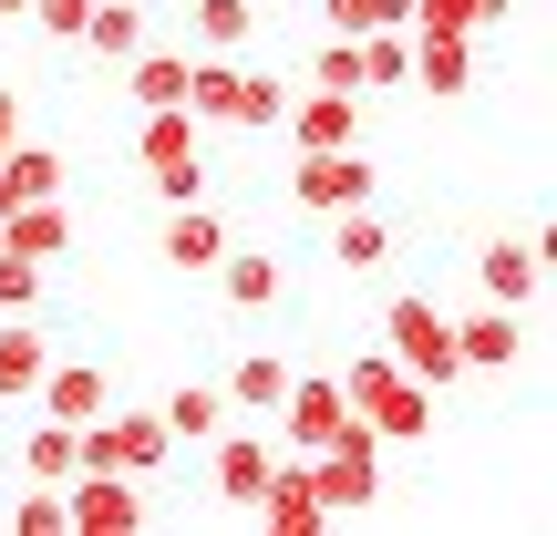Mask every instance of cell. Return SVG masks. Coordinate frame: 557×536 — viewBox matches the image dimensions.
<instances>
[{
	"instance_id": "cell-1",
	"label": "cell",
	"mask_w": 557,
	"mask_h": 536,
	"mask_svg": "<svg viewBox=\"0 0 557 536\" xmlns=\"http://www.w3.org/2000/svg\"><path fill=\"white\" fill-rule=\"evenodd\" d=\"M341 402H351V413L382 434V454H393V444H423V434H434V382H413L393 351L341 361Z\"/></svg>"
},
{
	"instance_id": "cell-2",
	"label": "cell",
	"mask_w": 557,
	"mask_h": 536,
	"mask_svg": "<svg viewBox=\"0 0 557 536\" xmlns=\"http://www.w3.org/2000/svg\"><path fill=\"white\" fill-rule=\"evenodd\" d=\"M382 351H393L413 382H434V392H444V382H455V310H434L423 289H403L393 310H382Z\"/></svg>"
},
{
	"instance_id": "cell-3",
	"label": "cell",
	"mask_w": 557,
	"mask_h": 536,
	"mask_svg": "<svg viewBox=\"0 0 557 536\" xmlns=\"http://www.w3.org/2000/svg\"><path fill=\"white\" fill-rule=\"evenodd\" d=\"M83 464H103V475H165V413H114L103 402L94 423H83Z\"/></svg>"
},
{
	"instance_id": "cell-4",
	"label": "cell",
	"mask_w": 557,
	"mask_h": 536,
	"mask_svg": "<svg viewBox=\"0 0 557 536\" xmlns=\"http://www.w3.org/2000/svg\"><path fill=\"white\" fill-rule=\"evenodd\" d=\"M278 454H320V444L351 423V402H341V372H289V392H278Z\"/></svg>"
},
{
	"instance_id": "cell-5",
	"label": "cell",
	"mask_w": 557,
	"mask_h": 536,
	"mask_svg": "<svg viewBox=\"0 0 557 536\" xmlns=\"http://www.w3.org/2000/svg\"><path fill=\"white\" fill-rule=\"evenodd\" d=\"M62 526H83V536H135L145 526V475H103V464H83V475L62 485Z\"/></svg>"
},
{
	"instance_id": "cell-6",
	"label": "cell",
	"mask_w": 557,
	"mask_h": 536,
	"mask_svg": "<svg viewBox=\"0 0 557 536\" xmlns=\"http://www.w3.org/2000/svg\"><path fill=\"white\" fill-rule=\"evenodd\" d=\"M372 197V165H361V145H331V155H289V207H310V217H341V207Z\"/></svg>"
},
{
	"instance_id": "cell-7",
	"label": "cell",
	"mask_w": 557,
	"mask_h": 536,
	"mask_svg": "<svg viewBox=\"0 0 557 536\" xmlns=\"http://www.w3.org/2000/svg\"><path fill=\"white\" fill-rule=\"evenodd\" d=\"M248 516H259L269 536H320V526H331V506H320V485H310V454H278Z\"/></svg>"
},
{
	"instance_id": "cell-8",
	"label": "cell",
	"mask_w": 557,
	"mask_h": 536,
	"mask_svg": "<svg viewBox=\"0 0 557 536\" xmlns=\"http://www.w3.org/2000/svg\"><path fill=\"white\" fill-rule=\"evenodd\" d=\"M517 361H527V320L506 299H475L455 320V372H517Z\"/></svg>"
},
{
	"instance_id": "cell-9",
	"label": "cell",
	"mask_w": 557,
	"mask_h": 536,
	"mask_svg": "<svg viewBox=\"0 0 557 536\" xmlns=\"http://www.w3.org/2000/svg\"><path fill=\"white\" fill-rule=\"evenodd\" d=\"M278 124H289V155H331V145H361V94H299L278 103Z\"/></svg>"
},
{
	"instance_id": "cell-10",
	"label": "cell",
	"mask_w": 557,
	"mask_h": 536,
	"mask_svg": "<svg viewBox=\"0 0 557 536\" xmlns=\"http://www.w3.org/2000/svg\"><path fill=\"white\" fill-rule=\"evenodd\" d=\"M124 73V94H135V114H156V103H186V73H197V52H186V41H156L145 32L135 52L114 62Z\"/></svg>"
},
{
	"instance_id": "cell-11",
	"label": "cell",
	"mask_w": 557,
	"mask_h": 536,
	"mask_svg": "<svg viewBox=\"0 0 557 536\" xmlns=\"http://www.w3.org/2000/svg\"><path fill=\"white\" fill-rule=\"evenodd\" d=\"M403 83H423L434 103H465V94H475V41H465V32H413Z\"/></svg>"
},
{
	"instance_id": "cell-12",
	"label": "cell",
	"mask_w": 557,
	"mask_h": 536,
	"mask_svg": "<svg viewBox=\"0 0 557 536\" xmlns=\"http://www.w3.org/2000/svg\"><path fill=\"white\" fill-rule=\"evenodd\" d=\"M32 402H41L52 423H94L103 402H114V382H103V361H41Z\"/></svg>"
},
{
	"instance_id": "cell-13",
	"label": "cell",
	"mask_w": 557,
	"mask_h": 536,
	"mask_svg": "<svg viewBox=\"0 0 557 536\" xmlns=\"http://www.w3.org/2000/svg\"><path fill=\"white\" fill-rule=\"evenodd\" d=\"M207 444H218V454H207V485H218V506H259L278 444H259V434H207Z\"/></svg>"
},
{
	"instance_id": "cell-14",
	"label": "cell",
	"mask_w": 557,
	"mask_h": 536,
	"mask_svg": "<svg viewBox=\"0 0 557 536\" xmlns=\"http://www.w3.org/2000/svg\"><path fill=\"white\" fill-rule=\"evenodd\" d=\"M475 289L506 299V310H527V299L547 289V248H537V238H496V248L475 259Z\"/></svg>"
},
{
	"instance_id": "cell-15",
	"label": "cell",
	"mask_w": 557,
	"mask_h": 536,
	"mask_svg": "<svg viewBox=\"0 0 557 536\" xmlns=\"http://www.w3.org/2000/svg\"><path fill=\"white\" fill-rule=\"evenodd\" d=\"M227 259V217L207 197H186V207H165V269H218Z\"/></svg>"
},
{
	"instance_id": "cell-16",
	"label": "cell",
	"mask_w": 557,
	"mask_h": 536,
	"mask_svg": "<svg viewBox=\"0 0 557 536\" xmlns=\"http://www.w3.org/2000/svg\"><path fill=\"white\" fill-rule=\"evenodd\" d=\"M11 454H21V485H73L83 475V423H52V413H41Z\"/></svg>"
},
{
	"instance_id": "cell-17",
	"label": "cell",
	"mask_w": 557,
	"mask_h": 536,
	"mask_svg": "<svg viewBox=\"0 0 557 536\" xmlns=\"http://www.w3.org/2000/svg\"><path fill=\"white\" fill-rule=\"evenodd\" d=\"M320 227H331V259L351 269V278H372L382 259H393V217H382L372 197H361V207H341V217H320Z\"/></svg>"
},
{
	"instance_id": "cell-18",
	"label": "cell",
	"mask_w": 557,
	"mask_h": 536,
	"mask_svg": "<svg viewBox=\"0 0 557 536\" xmlns=\"http://www.w3.org/2000/svg\"><path fill=\"white\" fill-rule=\"evenodd\" d=\"M0 248H21V259H41V269H52L62 248H73V207H62V197L11 207V217H0Z\"/></svg>"
},
{
	"instance_id": "cell-19",
	"label": "cell",
	"mask_w": 557,
	"mask_h": 536,
	"mask_svg": "<svg viewBox=\"0 0 557 536\" xmlns=\"http://www.w3.org/2000/svg\"><path fill=\"white\" fill-rule=\"evenodd\" d=\"M41 361H52V340L32 331V310H0V402H32Z\"/></svg>"
},
{
	"instance_id": "cell-20",
	"label": "cell",
	"mask_w": 557,
	"mask_h": 536,
	"mask_svg": "<svg viewBox=\"0 0 557 536\" xmlns=\"http://www.w3.org/2000/svg\"><path fill=\"white\" fill-rule=\"evenodd\" d=\"M218 289H227V310H278V289H289V278H278V259H269V248H238V238H227Z\"/></svg>"
},
{
	"instance_id": "cell-21",
	"label": "cell",
	"mask_w": 557,
	"mask_h": 536,
	"mask_svg": "<svg viewBox=\"0 0 557 536\" xmlns=\"http://www.w3.org/2000/svg\"><path fill=\"white\" fill-rule=\"evenodd\" d=\"M259 41V11L248 0H197L186 11V52H248Z\"/></svg>"
},
{
	"instance_id": "cell-22",
	"label": "cell",
	"mask_w": 557,
	"mask_h": 536,
	"mask_svg": "<svg viewBox=\"0 0 557 536\" xmlns=\"http://www.w3.org/2000/svg\"><path fill=\"white\" fill-rule=\"evenodd\" d=\"M32 197H62V155L52 145H11V155H0V217L32 207Z\"/></svg>"
},
{
	"instance_id": "cell-23",
	"label": "cell",
	"mask_w": 557,
	"mask_h": 536,
	"mask_svg": "<svg viewBox=\"0 0 557 536\" xmlns=\"http://www.w3.org/2000/svg\"><path fill=\"white\" fill-rule=\"evenodd\" d=\"M145 32H156V21H145V0H94L73 41H83V52H103V62H124V52H135Z\"/></svg>"
},
{
	"instance_id": "cell-24",
	"label": "cell",
	"mask_w": 557,
	"mask_h": 536,
	"mask_svg": "<svg viewBox=\"0 0 557 536\" xmlns=\"http://www.w3.org/2000/svg\"><path fill=\"white\" fill-rule=\"evenodd\" d=\"M227 413H278V392H289V361L278 351H248V361H227Z\"/></svg>"
},
{
	"instance_id": "cell-25",
	"label": "cell",
	"mask_w": 557,
	"mask_h": 536,
	"mask_svg": "<svg viewBox=\"0 0 557 536\" xmlns=\"http://www.w3.org/2000/svg\"><path fill=\"white\" fill-rule=\"evenodd\" d=\"M207 434H227V392L218 382H176L165 392V444H207Z\"/></svg>"
},
{
	"instance_id": "cell-26",
	"label": "cell",
	"mask_w": 557,
	"mask_h": 536,
	"mask_svg": "<svg viewBox=\"0 0 557 536\" xmlns=\"http://www.w3.org/2000/svg\"><path fill=\"white\" fill-rule=\"evenodd\" d=\"M176 155H197V114H186V103H156V114L135 124V165L156 176V165H176Z\"/></svg>"
},
{
	"instance_id": "cell-27",
	"label": "cell",
	"mask_w": 557,
	"mask_h": 536,
	"mask_svg": "<svg viewBox=\"0 0 557 536\" xmlns=\"http://www.w3.org/2000/svg\"><path fill=\"white\" fill-rule=\"evenodd\" d=\"M278 103H289V83L248 62V73H238V114H227V135H269V124H278Z\"/></svg>"
},
{
	"instance_id": "cell-28",
	"label": "cell",
	"mask_w": 557,
	"mask_h": 536,
	"mask_svg": "<svg viewBox=\"0 0 557 536\" xmlns=\"http://www.w3.org/2000/svg\"><path fill=\"white\" fill-rule=\"evenodd\" d=\"M320 11H331L341 41H361V32H413V0H320Z\"/></svg>"
},
{
	"instance_id": "cell-29",
	"label": "cell",
	"mask_w": 557,
	"mask_h": 536,
	"mask_svg": "<svg viewBox=\"0 0 557 536\" xmlns=\"http://www.w3.org/2000/svg\"><path fill=\"white\" fill-rule=\"evenodd\" d=\"M496 21H506V0H413V32H465L475 41V32H496Z\"/></svg>"
},
{
	"instance_id": "cell-30",
	"label": "cell",
	"mask_w": 557,
	"mask_h": 536,
	"mask_svg": "<svg viewBox=\"0 0 557 536\" xmlns=\"http://www.w3.org/2000/svg\"><path fill=\"white\" fill-rule=\"evenodd\" d=\"M310 83H320V94H361V41L320 32V52H310Z\"/></svg>"
},
{
	"instance_id": "cell-31",
	"label": "cell",
	"mask_w": 557,
	"mask_h": 536,
	"mask_svg": "<svg viewBox=\"0 0 557 536\" xmlns=\"http://www.w3.org/2000/svg\"><path fill=\"white\" fill-rule=\"evenodd\" d=\"M11 536H62V485H21L11 496Z\"/></svg>"
},
{
	"instance_id": "cell-32",
	"label": "cell",
	"mask_w": 557,
	"mask_h": 536,
	"mask_svg": "<svg viewBox=\"0 0 557 536\" xmlns=\"http://www.w3.org/2000/svg\"><path fill=\"white\" fill-rule=\"evenodd\" d=\"M83 11H94V0H21V21H32L41 41H73V32H83Z\"/></svg>"
},
{
	"instance_id": "cell-33",
	"label": "cell",
	"mask_w": 557,
	"mask_h": 536,
	"mask_svg": "<svg viewBox=\"0 0 557 536\" xmlns=\"http://www.w3.org/2000/svg\"><path fill=\"white\" fill-rule=\"evenodd\" d=\"M32 299H41V259L0 248V310H32Z\"/></svg>"
},
{
	"instance_id": "cell-34",
	"label": "cell",
	"mask_w": 557,
	"mask_h": 536,
	"mask_svg": "<svg viewBox=\"0 0 557 536\" xmlns=\"http://www.w3.org/2000/svg\"><path fill=\"white\" fill-rule=\"evenodd\" d=\"M156 186H165V207L207 197V155H176V165H156Z\"/></svg>"
},
{
	"instance_id": "cell-35",
	"label": "cell",
	"mask_w": 557,
	"mask_h": 536,
	"mask_svg": "<svg viewBox=\"0 0 557 536\" xmlns=\"http://www.w3.org/2000/svg\"><path fill=\"white\" fill-rule=\"evenodd\" d=\"M11 145H21V94L0 83V155H11Z\"/></svg>"
},
{
	"instance_id": "cell-36",
	"label": "cell",
	"mask_w": 557,
	"mask_h": 536,
	"mask_svg": "<svg viewBox=\"0 0 557 536\" xmlns=\"http://www.w3.org/2000/svg\"><path fill=\"white\" fill-rule=\"evenodd\" d=\"M0 11H21V0H0Z\"/></svg>"
}]
</instances>
